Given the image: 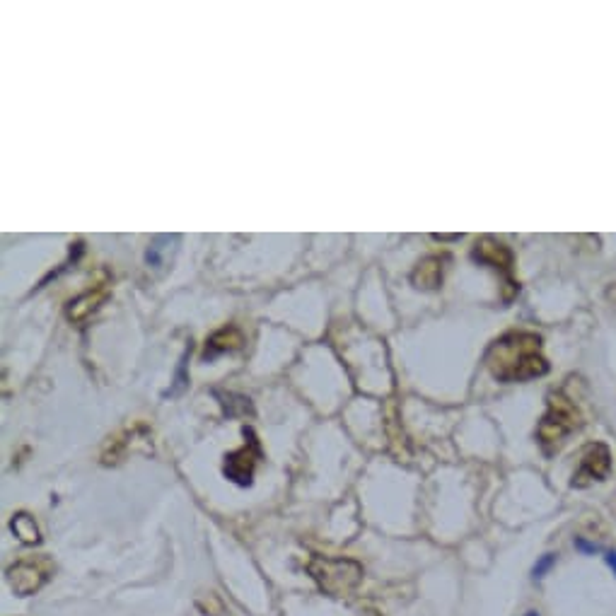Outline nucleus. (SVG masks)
Returning a JSON list of instances; mask_svg holds the SVG:
<instances>
[{
    "label": "nucleus",
    "mask_w": 616,
    "mask_h": 616,
    "mask_svg": "<svg viewBox=\"0 0 616 616\" xmlns=\"http://www.w3.org/2000/svg\"><path fill=\"white\" fill-rule=\"evenodd\" d=\"M486 365L498 382H527L549 373L542 336L532 331H513L493 341L486 353Z\"/></svg>",
    "instance_id": "obj_1"
},
{
    "label": "nucleus",
    "mask_w": 616,
    "mask_h": 616,
    "mask_svg": "<svg viewBox=\"0 0 616 616\" xmlns=\"http://www.w3.org/2000/svg\"><path fill=\"white\" fill-rule=\"evenodd\" d=\"M580 428H583V414H580L578 404L563 392H551L546 414L537 428V440L542 445L544 455L551 457L554 452H559L563 443Z\"/></svg>",
    "instance_id": "obj_2"
},
{
    "label": "nucleus",
    "mask_w": 616,
    "mask_h": 616,
    "mask_svg": "<svg viewBox=\"0 0 616 616\" xmlns=\"http://www.w3.org/2000/svg\"><path fill=\"white\" fill-rule=\"evenodd\" d=\"M307 573L317 583V588L329 597H348L363 583V566L351 559H324L312 556L307 563Z\"/></svg>",
    "instance_id": "obj_3"
},
{
    "label": "nucleus",
    "mask_w": 616,
    "mask_h": 616,
    "mask_svg": "<svg viewBox=\"0 0 616 616\" xmlns=\"http://www.w3.org/2000/svg\"><path fill=\"white\" fill-rule=\"evenodd\" d=\"M261 459V445L257 433L252 428H244V445L240 450L225 455L223 474L228 476L232 484L249 486L254 479V469H257Z\"/></svg>",
    "instance_id": "obj_4"
},
{
    "label": "nucleus",
    "mask_w": 616,
    "mask_h": 616,
    "mask_svg": "<svg viewBox=\"0 0 616 616\" xmlns=\"http://www.w3.org/2000/svg\"><path fill=\"white\" fill-rule=\"evenodd\" d=\"M612 472V450L604 443H592L580 457L578 469H575L571 486L573 488H588L595 481H604Z\"/></svg>",
    "instance_id": "obj_5"
},
{
    "label": "nucleus",
    "mask_w": 616,
    "mask_h": 616,
    "mask_svg": "<svg viewBox=\"0 0 616 616\" xmlns=\"http://www.w3.org/2000/svg\"><path fill=\"white\" fill-rule=\"evenodd\" d=\"M49 578V568L37 561H20L8 568V583L17 597L34 595Z\"/></svg>",
    "instance_id": "obj_6"
},
{
    "label": "nucleus",
    "mask_w": 616,
    "mask_h": 616,
    "mask_svg": "<svg viewBox=\"0 0 616 616\" xmlns=\"http://www.w3.org/2000/svg\"><path fill=\"white\" fill-rule=\"evenodd\" d=\"M472 259L479 261V264L493 266V269L505 273V276H510V271H513V252L503 242L491 240V237H484V240L474 244Z\"/></svg>",
    "instance_id": "obj_7"
},
{
    "label": "nucleus",
    "mask_w": 616,
    "mask_h": 616,
    "mask_svg": "<svg viewBox=\"0 0 616 616\" xmlns=\"http://www.w3.org/2000/svg\"><path fill=\"white\" fill-rule=\"evenodd\" d=\"M242 344H244V336L240 334V329L225 327V329L215 331L211 339L206 341V353H203V358L211 360L225 351H235V348H240Z\"/></svg>",
    "instance_id": "obj_8"
},
{
    "label": "nucleus",
    "mask_w": 616,
    "mask_h": 616,
    "mask_svg": "<svg viewBox=\"0 0 616 616\" xmlns=\"http://www.w3.org/2000/svg\"><path fill=\"white\" fill-rule=\"evenodd\" d=\"M411 281L416 283V288H438L443 281V261L430 257L416 266V271L411 273Z\"/></svg>",
    "instance_id": "obj_9"
},
{
    "label": "nucleus",
    "mask_w": 616,
    "mask_h": 616,
    "mask_svg": "<svg viewBox=\"0 0 616 616\" xmlns=\"http://www.w3.org/2000/svg\"><path fill=\"white\" fill-rule=\"evenodd\" d=\"M13 532L17 534L22 544H37L39 542V530L34 525V520L27 513H20L13 517Z\"/></svg>",
    "instance_id": "obj_10"
},
{
    "label": "nucleus",
    "mask_w": 616,
    "mask_h": 616,
    "mask_svg": "<svg viewBox=\"0 0 616 616\" xmlns=\"http://www.w3.org/2000/svg\"><path fill=\"white\" fill-rule=\"evenodd\" d=\"M187 360H189V348H187V351H184L182 360H179V368H177V373H174V385L167 389L165 397H177V394H182L184 389H187V385H189V380H187Z\"/></svg>",
    "instance_id": "obj_11"
},
{
    "label": "nucleus",
    "mask_w": 616,
    "mask_h": 616,
    "mask_svg": "<svg viewBox=\"0 0 616 616\" xmlns=\"http://www.w3.org/2000/svg\"><path fill=\"white\" fill-rule=\"evenodd\" d=\"M556 566V554H544L542 559H539L537 563H534V568H532V578L534 580H542L546 573L551 571V568Z\"/></svg>",
    "instance_id": "obj_12"
},
{
    "label": "nucleus",
    "mask_w": 616,
    "mask_h": 616,
    "mask_svg": "<svg viewBox=\"0 0 616 616\" xmlns=\"http://www.w3.org/2000/svg\"><path fill=\"white\" fill-rule=\"evenodd\" d=\"M573 546L580 551V554H585V556H595V554H600V551H602L600 544L590 542V539H585V537H575Z\"/></svg>",
    "instance_id": "obj_13"
},
{
    "label": "nucleus",
    "mask_w": 616,
    "mask_h": 616,
    "mask_svg": "<svg viewBox=\"0 0 616 616\" xmlns=\"http://www.w3.org/2000/svg\"><path fill=\"white\" fill-rule=\"evenodd\" d=\"M604 561H607V566L612 568V573L616 575V549L604 551Z\"/></svg>",
    "instance_id": "obj_14"
},
{
    "label": "nucleus",
    "mask_w": 616,
    "mask_h": 616,
    "mask_svg": "<svg viewBox=\"0 0 616 616\" xmlns=\"http://www.w3.org/2000/svg\"><path fill=\"white\" fill-rule=\"evenodd\" d=\"M525 616H539V614H537V612H527Z\"/></svg>",
    "instance_id": "obj_15"
}]
</instances>
